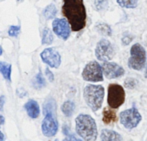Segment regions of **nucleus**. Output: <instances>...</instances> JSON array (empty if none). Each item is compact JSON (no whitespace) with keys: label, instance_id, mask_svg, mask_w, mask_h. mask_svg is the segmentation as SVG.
<instances>
[{"label":"nucleus","instance_id":"obj_1","mask_svg":"<svg viewBox=\"0 0 147 141\" xmlns=\"http://www.w3.org/2000/svg\"><path fill=\"white\" fill-rule=\"evenodd\" d=\"M62 14L73 31H80L86 25V9L83 0H63Z\"/></svg>","mask_w":147,"mask_h":141},{"label":"nucleus","instance_id":"obj_2","mask_svg":"<svg viewBox=\"0 0 147 141\" xmlns=\"http://www.w3.org/2000/svg\"><path fill=\"white\" fill-rule=\"evenodd\" d=\"M76 133L85 141H95L97 138L96 122L87 114H80L75 119Z\"/></svg>","mask_w":147,"mask_h":141},{"label":"nucleus","instance_id":"obj_3","mask_svg":"<svg viewBox=\"0 0 147 141\" xmlns=\"http://www.w3.org/2000/svg\"><path fill=\"white\" fill-rule=\"evenodd\" d=\"M84 100L93 111L101 107L104 98V88L101 85H87L83 90Z\"/></svg>","mask_w":147,"mask_h":141},{"label":"nucleus","instance_id":"obj_4","mask_svg":"<svg viewBox=\"0 0 147 141\" xmlns=\"http://www.w3.org/2000/svg\"><path fill=\"white\" fill-rule=\"evenodd\" d=\"M146 52L140 44L132 45L130 49V58L128 60V67L134 70H141L145 65Z\"/></svg>","mask_w":147,"mask_h":141},{"label":"nucleus","instance_id":"obj_5","mask_svg":"<svg viewBox=\"0 0 147 141\" xmlns=\"http://www.w3.org/2000/svg\"><path fill=\"white\" fill-rule=\"evenodd\" d=\"M125 100V92L124 88L119 84H110L108 87V97L107 102L108 105L113 109L120 107Z\"/></svg>","mask_w":147,"mask_h":141},{"label":"nucleus","instance_id":"obj_6","mask_svg":"<svg viewBox=\"0 0 147 141\" xmlns=\"http://www.w3.org/2000/svg\"><path fill=\"white\" fill-rule=\"evenodd\" d=\"M82 78L89 82H100L103 80L102 66L96 61H90L82 71Z\"/></svg>","mask_w":147,"mask_h":141},{"label":"nucleus","instance_id":"obj_7","mask_svg":"<svg viewBox=\"0 0 147 141\" xmlns=\"http://www.w3.org/2000/svg\"><path fill=\"white\" fill-rule=\"evenodd\" d=\"M141 121V114L136 108H130L120 114V122L127 129L135 128Z\"/></svg>","mask_w":147,"mask_h":141},{"label":"nucleus","instance_id":"obj_8","mask_svg":"<svg viewBox=\"0 0 147 141\" xmlns=\"http://www.w3.org/2000/svg\"><path fill=\"white\" fill-rule=\"evenodd\" d=\"M95 55H96L97 59L100 61H109L114 56V49H113L112 44L106 39L100 40L97 43Z\"/></svg>","mask_w":147,"mask_h":141},{"label":"nucleus","instance_id":"obj_9","mask_svg":"<svg viewBox=\"0 0 147 141\" xmlns=\"http://www.w3.org/2000/svg\"><path fill=\"white\" fill-rule=\"evenodd\" d=\"M44 116L41 125L42 133L46 137H53L58 131V122L55 118L54 113H47Z\"/></svg>","mask_w":147,"mask_h":141},{"label":"nucleus","instance_id":"obj_10","mask_svg":"<svg viewBox=\"0 0 147 141\" xmlns=\"http://www.w3.org/2000/svg\"><path fill=\"white\" fill-rule=\"evenodd\" d=\"M40 57L44 63H46L49 67L58 68L61 64V56L60 53L54 48H46L41 52Z\"/></svg>","mask_w":147,"mask_h":141},{"label":"nucleus","instance_id":"obj_11","mask_svg":"<svg viewBox=\"0 0 147 141\" xmlns=\"http://www.w3.org/2000/svg\"><path fill=\"white\" fill-rule=\"evenodd\" d=\"M52 28L55 34L63 40H67L68 37L70 36L71 26L69 22L66 21L65 19H59V18L54 19L52 22Z\"/></svg>","mask_w":147,"mask_h":141},{"label":"nucleus","instance_id":"obj_12","mask_svg":"<svg viewBox=\"0 0 147 141\" xmlns=\"http://www.w3.org/2000/svg\"><path fill=\"white\" fill-rule=\"evenodd\" d=\"M103 74L105 77L108 79H113V78H118L124 74V69L117 63L113 62H105L102 65Z\"/></svg>","mask_w":147,"mask_h":141},{"label":"nucleus","instance_id":"obj_13","mask_svg":"<svg viewBox=\"0 0 147 141\" xmlns=\"http://www.w3.org/2000/svg\"><path fill=\"white\" fill-rule=\"evenodd\" d=\"M24 108H25L26 112H27V115L29 116L32 119H35V118L39 117V114H40V107H39V104L37 101L33 100V99H30L24 105Z\"/></svg>","mask_w":147,"mask_h":141},{"label":"nucleus","instance_id":"obj_14","mask_svg":"<svg viewBox=\"0 0 147 141\" xmlns=\"http://www.w3.org/2000/svg\"><path fill=\"white\" fill-rule=\"evenodd\" d=\"M100 137L102 141H122V137L119 133L109 129H103Z\"/></svg>","mask_w":147,"mask_h":141},{"label":"nucleus","instance_id":"obj_15","mask_svg":"<svg viewBox=\"0 0 147 141\" xmlns=\"http://www.w3.org/2000/svg\"><path fill=\"white\" fill-rule=\"evenodd\" d=\"M11 72H12V65L10 63L4 61H0V73L4 77V79L10 81L11 80Z\"/></svg>","mask_w":147,"mask_h":141},{"label":"nucleus","instance_id":"obj_16","mask_svg":"<svg viewBox=\"0 0 147 141\" xmlns=\"http://www.w3.org/2000/svg\"><path fill=\"white\" fill-rule=\"evenodd\" d=\"M103 122L105 124H111L116 121V113L113 109H106L103 110Z\"/></svg>","mask_w":147,"mask_h":141},{"label":"nucleus","instance_id":"obj_17","mask_svg":"<svg viewBox=\"0 0 147 141\" xmlns=\"http://www.w3.org/2000/svg\"><path fill=\"white\" fill-rule=\"evenodd\" d=\"M74 108H75L74 102L73 101H70V100L65 101L61 106L62 112H63V114L66 116V117H70V116H72V114H73V112H74Z\"/></svg>","mask_w":147,"mask_h":141},{"label":"nucleus","instance_id":"obj_18","mask_svg":"<svg viewBox=\"0 0 147 141\" xmlns=\"http://www.w3.org/2000/svg\"><path fill=\"white\" fill-rule=\"evenodd\" d=\"M53 39H54V36H53L52 31L49 28H44L42 31V44L43 45H50L51 43L53 42Z\"/></svg>","mask_w":147,"mask_h":141},{"label":"nucleus","instance_id":"obj_19","mask_svg":"<svg viewBox=\"0 0 147 141\" xmlns=\"http://www.w3.org/2000/svg\"><path fill=\"white\" fill-rule=\"evenodd\" d=\"M56 13H57V8L54 4H49L43 10V16L46 19H52V18H54Z\"/></svg>","mask_w":147,"mask_h":141},{"label":"nucleus","instance_id":"obj_20","mask_svg":"<svg viewBox=\"0 0 147 141\" xmlns=\"http://www.w3.org/2000/svg\"><path fill=\"white\" fill-rule=\"evenodd\" d=\"M45 84H46L45 78L43 77L41 72H38V74H37V75L34 77V79H33V86H34V88L41 89L45 86Z\"/></svg>","mask_w":147,"mask_h":141},{"label":"nucleus","instance_id":"obj_21","mask_svg":"<svg viewBox=\"0 0 147 141\" xmlns=\"http://www.w3.org/2000/svg\"><path fill=\"white\" fill-rule=\"evenodd\" d=\"M96 29L97 31H99L101 34L105 35V36H111V34H112V30H111L110 26L107 25L106 23H98L96 25Z\"/></svg>","mask_w":147,"mask_h":141},{"label":"nucleus","instance_id":"obj_22","mask_svg":"<svg viewBox=\"0 0 147 141\" xmlns=\"http://www.w3.org/2000/svg\"><path fill=\"white\" fill-rule=\"evenodd\" d=\"M138 0H117V3L124 8H135Z\"/></svg>","mask_w":147,"mask_h":141},{"label":"nucleus","instance_id":"obj_23","mask_svg":"<svg viewBox=\"0 0 147 141\" xmlns=\"http://www.w3.org/2000/svg\"><path fill=\"white\" fill-rule=\"evenodd\" d=\"M62 130H63V133H64V135H65V140H67V141H82L81 139L77 138L75 135H73V134L71 133V131H70L69 127H68L67 125H64Z\"/></svg>","mask_w":147,"mask_h":141},{"label":"nucleus","instance_id":"obj_24","mask_svg":"<svg viewBox=\"0 0 147 141\" xmlns=\"http://www.w3.org/2000/svg\"><path fill=\"white\" fill-rule=\"evenodd\" d=\"M108 5V0H95L94 1V8L97 11H102Z\"/></svg>","mask_w":147,"mask_h":141},{"label":"nucleus","instance_id":"obj_25","mask_svg":"<svg viewBox=\"0 0 147 141\" xmlns=\"http://www.w3.org/2000/svg\"><path fill=\"white\" fill-rule=\"evenodd\" d=\"M20 31H21V27L19 25H13L10 26L9 30H8V34L12 37H17L19 35Z\"/></svg>","mask_w":147,"mask_h":141},{"label":"nucleus","instance_id":"obj_26","mask_svg":"<svg viewBox=\"0 0 147 141\" xmlns=\"http://www.w3.org/2000/svg\"><path fill=\"white\" fill-rule=\"evenodd\" d=\"M125 86L127 87V88H134V87L136 86L135 79H133V78H128V79H126Z\"/></svg>","mask_w":147,"mask_h":141},{"label":"nucleus","instance_id":"obj_27","mask_svg":"<svg viewBox=\"0 0 147 141\" xmlns=\"http://www.w3.org/2000/svg\"><path fill=\"white\" fill-rule=\"evenodd\" d=\"M45 74H46V77L48 78L49 81L50 82L54 81V75H53V73L51 72V70L49 69V68H46V69H45Z\"/></svg>","mask_w":147,"mask_h":141},{"label":"nucleus","instance_id":"obj_28","mask_svg":"<svg viewBox=\"0 0 147 141\" xmlns=\"http://www.w3.org/2000/svg\"><path fill=\"white\" fill-rule=\"evenodd\" d=\"M132 39H133L132 36H130V35H125L124 37H122V44L128 45L132 41Z\"/></svg>","mask_w":147,"mask_h":141},{"label":"nucleus","instance_id":"obj_29","mask_svg":"<svg viewBox=\"0 0 147 141\" xmlns=\"http://www.w3.org/2000/svg\"><path fill=\"white\" fill-rule=\"evenodd\" d=\"M5 101H6V97L4 96V95H1V96H0V111L3 110Z\"/></svg>","mask_w":147,"mask_h":141},{"label":"nucleus","instance_id":"obj_30","mask_svg":"<svg viewBox=\"0 0 147 141\" xmlns=\"http://www.w3.org/2000/svg\"><path fill=\"white\" fill-rule=\"evenodd\" d=\"M4 122H5V119H4V117L2 115H0V127H1V126L3 125Z\"/></svg>","mask_w":147,"mask_h":141},{"label":"nucleus","instance_id":"obj_31","mask_svg":"<svg viewBox=\"0 0 147 141\" xmlns=\"http://www.w3.org/2000/svg\"><path fill=\"white\" fill-rule=\"evenodd\" d=\"M0 141H4V134L0 131Z\"/></svg>","mask_w":147,"mask_h":141},{"label":"nucleus","instance_id":"obj_32","mask_svg":"<svg viewBox=\"0 0 147 141\" xmlns=\"http://www.w3.org/2000/svg\"><path fill=\"white\" fill-rule=\"evenodd\" d=\"M2 53H3V49H2V47L0 46V56L2 55Z\"/></svg>","mask_w":147,"mask_h":141},{"label":"nucleus","instance_id":"obj_33","mask_svg":"<svg viewBox=\"0 0 147 141\" xmlns=\"http://www.w3.org/2000/svg\"><path fill=\"white\" fill-rule=\"evenodd\" d=\"M145 76L147 77V69H146V72H145Z\"/></svg>","mask_w":147,"mask_h":141},{"label":"nucleus","instance_id":"obj_34","mask_svg":"<svg viewBox=\"0 0 147 141\" xmlns=\"http://www.w3.org/2000/svg\"><path fill=\"white\" fill-rule=\"evenodd\" d=\"M18 2H21V1H23V0H17Z\"/></svg>","mask_w":147,"mask_h":141},{"label":"nucleus","instance_id":"obj_35","mask_svg":"<svg viewBox=\"0 0 147 141\" xmlns=\"http://www.w3.org/2000/svg\"><path fill=\"white\" fill-rule=\"evenodd\" d=\"M55 141H59V140H55Z\"/></svg>","mask_w":147,"mask_h":141}]
</instances>
